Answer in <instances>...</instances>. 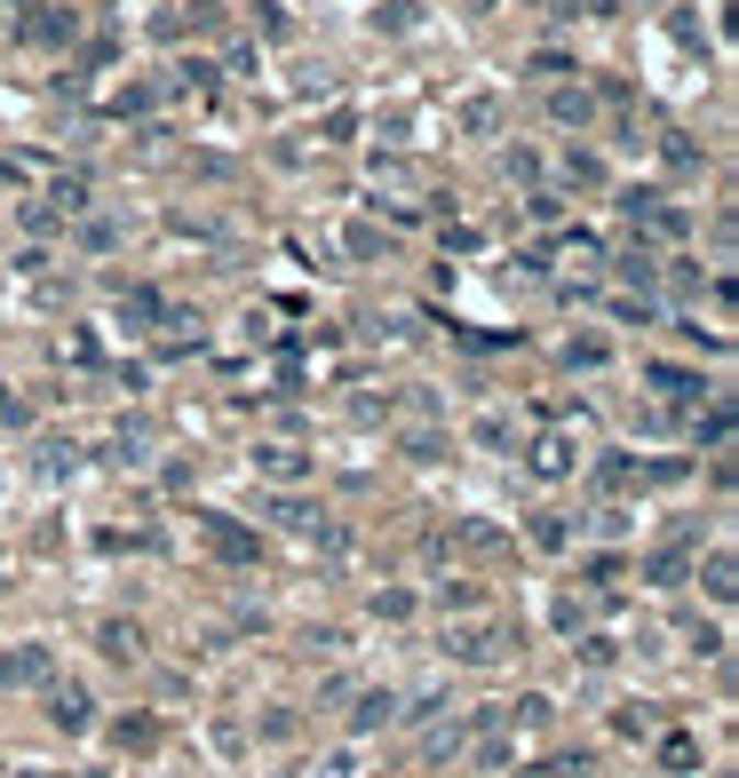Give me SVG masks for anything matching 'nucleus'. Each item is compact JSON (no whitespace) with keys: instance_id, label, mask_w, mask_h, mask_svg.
Segmentation results:
<instances>
[{"instance_id":"obj_12","label":"nucleus","mask_w":739,"mask_h":778,"mask_svg":"<svg viewBox=\"0 0 739 778\" xmlns=\"http://www.w3.org/2000/svg\"><path fill=\"white\" fill-rule=\"evenodd\" d=\"M16 778H56V770H16Z\"/></svg>"},{"instance_id":"obj_11","label":"nucleus","mask_w":739,"mask_h":778,"mask_svg":"<svg viewBox=\"0 0 739 778\" xmlns=\"http://www.w3.org/2000/svg\"><path fill=\"white\" fill-rule=\"evenodd\" d=\"M684 580V549H660L652 556V588H676Z\"/></svg>"},{"instance_id":"obj_6","label":"nucleus","mask_w":739,"mask_h":778,"mask_svg":"<svg viewBox=\"0 0 739 778\" xmlns=\"http://www.w3.org/2000/svg\"><path fill=\"white\" fill-rule=\"evenodd\" d=\"M96 644H104V659H136V652H144V635L127 628V620H104V628H96Z\"/></svg>"},{"instance_id":"obj_1","label":"nucleus","mask_w":739,"mask_h":778,"mask_svg":"<svg viewBox=\"0 0 739 778\" xmlns=\"http://www.w3.org/2000/svg\"><path fill=\"white\" fill-rule=\"evenodd\" d=\"M446 652H454L461 667H493V659H510V652H517V628H454V635H446Z\"/></svg>"},{"instance_id":"obj_8","label":"nucleus","mask_w":739,"mask_h":778,"mask_svg":"<svg viewBox=\"0 0 739 778\" xmlns=\"http://www.w3.org/2000/svg\"><path fill=\"white\" fill-rule=\"evenodd\" d=\"M660 763H668V770H692V763H699V738H692V731H668V738H660Z\"/></svg>"},{"instance_id":"obj_2","label":"nucleus","mask_w":739,"mask_h":778,"mask_svg":"<svg viewBox=\"0 0 739 778\" xmlns=\"http://www.w3.org/2000/svg\"><path fill=\"white\" fill-rule=\"evenodd\" d=\"M48 675H56V652H48V644H16V652H0V691L48 684Z\"/></svg>"},{"instance_id":"obj_10","label":"nucleus","mask_w":739,"mask_h":778,"mask_svg":"<svg viewBox=\"0 0 739 778\" xmlns=\"http://www.w3.org/2000/svg\"><path fill=\"white\" fill-rule=\"evenodd\" d=\"M708 596H716V604H731V549H716V556H708Z\"/></svg>"},{"instance_id":"obj_5","label":"nucleus","mask_w":739,"mask_h":778,"mask_svg":"<svg viewBox=\"0 0 739 778\" xmlns=\"http://www.w3.org/2000/svg\"><path fill=\"white\" fill-rule=\"evenodd\" d=\"M112 738H120L127 755H152V747H159V723H152V715H120V723H112Z\"/></svg>"},{"instance_id":"obj_9","label":"nucleus","mask_w":739,"mask_h":778,"mask_svg":"<svg viewBox=\"0 0 739 778\" xmlns=\"http://www.w3.org/2000/svg\"><path fill=\"white\" fill-rule=\"evenodd\" d=\"M390 707H398L390 691H366V699H358V715H350V731H382V723H390Z\"/></svg>"},{"instance_id":"obj_3","label":"nucleus","mask_w":739,"mask_h":778,"mask_svg":"<svg viewBox=\"0 0 739 778\" xmlns=\"http://www.w3.org/2000/svg\"><path fill=\"white\" fill-rule=\"evenodd\" d=\"M199 532H208V549H215V556H231V564H247V556H255V532H239V525L215 517V509L199 517Z\"/></svg>"},{"instance_id":"obj_7","label":"nucleus","mask_w":739,"mask_h":778,"mask_svg":"<svg viewBox=\"0 0 739 778\" xmlns=\"http://www.w3.org/2000/svg\"><path fill=\"white\" fill-rule=\"evenodd\" d=\"M262 469H271V477H287V485H294V477H311V461H302L294 446H262Z\"/></svg>"},{"instance_id":"obj_4","label":"nucleus","mask_w":739,"mask_h":778,"mask_svg":"<svg viewBox=\"0 0 739 778\" xmlns=\"http://www.w3.org/2000/svg\"><path fill=\"white\" fill-rule=\"evenodd\" d=\"M48 723H56V731H88V691H80V684H56V691H48Z\"/></svg>"}]
</instances>
